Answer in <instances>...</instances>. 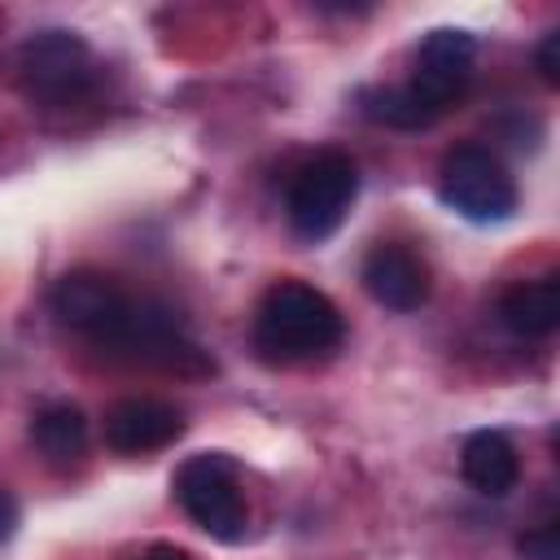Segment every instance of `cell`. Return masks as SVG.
Listing matches in <instances>:
<instances>
[{"label":"cell","mask_w":560,"mask_h":560,"mask_svg":"<svg viewBox=\"0 0 560 560\" xmlns=\"http://www.w3.org/2000/svg\"><path fill=\"white\" fill-rule=\"evenodd\" d=\"M516 551L525 560H560V521L556 516H542L538 525H529L516 538Z\"/></svg>","instance_id":"14"},{"label":"cell","mask_w":560,"mask_h":560,"mask_svg":"<svg viewBox=\"0 0 560 560\" xmlns=\"http://www.w3.org/2000/svg\"><path fill=\"white\" fill-rule=\"evenodd\" d=\"M136 298L105 271H92V267H79V271H66L52 289V315L61 328L70 332H83L92 337L96 346H109L118 337V328L127 324Z\"/></svg>","instance_id":"6"},{"label":"cell","mask_w":560,"mask_h":560,"mask_svg":"<svg viewBox=\"0 0 560 560\" xmlns=\"http://www.w3.org/2000/svg\"><path fill=\"white\" fill-rule=\"evenodd\" d=\"M472 57H477V44H472L468 31L438 26V31L424 35V44H420V52H416L411 88H416L438 114H446V109L464 96V88H468V79H472Z\"/></svg>","instance_id":"7"},{"label":"cell","mask_w":560,"mask_h":560,"mask_svg":"<svg viewBox=\"0 0 560 560\" xmlns=\"http://www.w3.org/2000/svg\"><path fill=\"white\" fill-rule=\"evenodd\" d=\"M13 529H18V503H13V494L0 486V542H9Z\"/></svg>","instance_id":"16"},{"label":"cell","mask_w":560,"mask_h":560,"mask_svg":"<svg viewBox=\"0 0 560 560\" xmlns=\"http://www.w3.org/2000/svg\"><path fill=\"white\" fill-rule=\"evenodd\" d=\"M346 332V319L328 293L306 280H280L254 311V346L271 363H302L328 354Z\"/></svg>","instance_id":"1"},{"label":"cell","mask_w":560,"mask_h":560,"mask_svg":"<svg viewBox=\"0 0 560 560\" xmlns=\"http://www.w3.org/2000/svg\"><path fill=\"white\" fill-rule=\"evenodd\" d=\"M18 74H22V92L39 105H70L79 96H88L92 79H96V61L83 35L74 31H35L22 48H18Z\"/></svg>","instance_id":"4"},{"label":"cell","mask_w":560,"mask_h":560,"mask_svg":"<svg viewBox=\"0 0 560 560\" xmlns=\"http://www.w3.org/2000/svg\"><path fill=\"white\" fill-rule=\"evenodd\" d=\"M184 516L219 538V542H241L245 538V525H249V512H245V494H241V477H236V464L219 451H206V455H192L179 464L175 481H171Z\"/></svg>","instance_id":"2"},{"label":"cell","mask_w":560,"mask_h":560,"mask_svg":"<svg viewBox=\"0 0 560 560\" xmlns=\"http://www.w3.org/2000/svg\"><path fill=\"white\" fill-rule=\"evenodd\" d=\"M363 289L385 311H420L429 302V262L402 241H381L363 258Z\"/></svg>","instance_id":"8"},{"label":"cell","mask_w":560,"mask_h":560,"mask_svg":"<svg viewBox=\"0 0 560 560\" xmlns=\"http://www.w3.org/2000/svg\"><path fill=\"white\" fill-rule=\"evenodd\" d=\"M31 442L52 468H70L88 451V416L74 402H48L31 416Z\"/></svg>","instance_id":"12"},{"label":"cell","mask_w":560,"mask_h":560,"mask_svg":"<svg viewBox=\"0 0 560 560\" xmlns=\"http://www.w3.org/2000/svg\"><path fill=\"white\" fill-rule=\"evenodd\" d=\"M459 472H464V481H468L477 494L503 499V494L516 490V481H521V455H516V446H512L508 433H499V429H477V433L464 442V451H459Z\"/></svg>","instance_id":"10"},{"label":"cell","mask_w":560,"mask_h":560,"mask_svg":"<svg viewBox=\"0 0 560 560\" xmlns=\"http://www.w3.org/2000/svg\"><path fill=\"white\" fill-rule=\"evenodd\" d=\"M136 560H192L184 547H171V542H153L149 551H140Z\"/></svg>","instance_id":"17"},{"label":"cell","mask_w":560,"mask_h":560,"mask_svg":"<svg viewBox=\"0 0 560 560\" xmlns=\"http://www.w3.org/2000/svg\"><path fill=\"white\" fill-rule=\"evenodd\" d=\"M184 433V416L179 407L162 402V398H118L109 411H105V446L118 451V455H149V451H162L171 446L175 438Z\"/></svg>","instance_id":"9"},{"label":"cell","mask_w":560,"mask_h":560,"mask_svg":"<svg viewBox=\"0 0 560 560\" xmlns=\"http://www.w3.org/2000/svg\"><path fill=\"white\" fill-rule=\"evenodd\" d=\"M354 197H359V166L337 149L315 153L289 179V197H284L289 228L302 241H324L346 223Z\"/></svg>","instance_id":"3"},{"label":"cell","mask_w":560,"mask_h":560,"mask_svg":"<svg viewBox=\"0 0 560 560\" xmlns=\"http://www.w3.org/2000/svg\"><path fill=\"white\" fill-rule=\"evenodd\" d=\"M534 70H538V79H542L547 88L560 83V31H547V35L538 39V48H534Z\"/></svg>","instance_id":"15"},{"label":"cell","mask_w":560,"mask_h":560,"mask_svg":"<svg viewBox=\"0 0 560 560\" xmlns=\"http://www.w3.org/2000/svg\"><path fill=\"white\" fill-rule=\"evenodd\" d=\"M438 197L472 223H499L516 210V179L486 144H455L438 166Z\"/></svg>","instance_id":"5"},{"label":"cell","mask_w":560,"mask_h":560,"mask_svg":"<svg viewBox=\"0 0 560 560\" xmlns=\"http://www.w3.org/2000/svg\"><path fill=\"white\" fill-rule=\"evenodd\" d=\"M499 324L521 341L551 337L556 324H560V280L556 276H538V280H521V284L503 289Z\"/></svg>","instance_id":"11"},{"label":"cell","mask_w":560,"mask_h":560,"mask_svg":"<svg viewBox=\"0 0 560 560\" xmlns=\"http://www.w3.org/2000/svg\"><path fill=\"white\" fill-rule=\"evenodd\" d=\"M363 114L372 122H385V127H398V131H420V127H433L442 114L411 88H376V92H363Z\"/></svg>","instance_id":"13"}]
</instances>
